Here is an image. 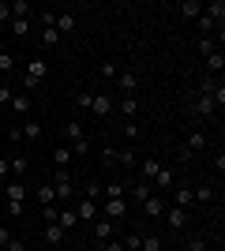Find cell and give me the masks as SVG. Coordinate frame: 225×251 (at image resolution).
Here are the masks:
<instances>
[{
    "mask_svg": "<svg viewBox=\"0 0 225 251\" xmlns=\"http://www.w3.org/2000/svg\"><path fill=\"white\" fill-rule=\"evenodd\" d=\"M124 135H128V139H139V135H143V127L135 124V120H124Z\"/></svg>",
    "mask_w": 225,
    "mask_h": 251,
    "instance_id": "43",
    "label": "cell"
},
{
    "mask_svg": "<svg viewBox=\"0 0 225 251\" xmlns=\"http://www.w3.org/2000/svg\"><path fill=\"white\" fill-rule=\"evenodd\" d=\"M184 109H188V116H192V120H210V116L218 113L214 98H210V94H203V90H199L195 98H188V101H184Z\"/></svg>",
    "mask_w": 225,
    "mask_h": 251,
    "instance_id": "1",
    "label": "cell"
},
{
    "mask_svg": "<svg viewBox=\"0 0 225 251\" xmlns=\"http://www.w3.org/2000/svg\"><path fill=\"white\" fill-rule=\"evenodd\" d=\"M117 109H120V116H124V120H135V113H139V101L124 94V101H117Z\"/></svg>",
    "mask_w": 225,
    "mask_h": 251,
    "instance_id": "22",
    "label": "cell"
},
{
    "mask_svg": "<svg viewBox=\"0 0 225 251\" xmlns=\"http://www.w3.org/2000/svg\"><path fill=\"white\" fill-rule=\"evenodd\" d=\"M195 23H199V38H214V19H210L206 11H203V15H199Z\"/></svg>",
    "mask_w": 225,
    "mask_h": 251,
    "instance_id": "33",
    "label": "cell"
},
{
    "mask_svg": "<svg viewBox=\"0 0 225 251\" xmlns=\"http://www.w3.org/2000/svg\"><path fill=\"white\" fill-rule=\"evenodd\" d=\"M192 195H195V202H203V206H210V202H214V195H218V191L210 188V184H199V188H192Z\"/></svg>",
    "mask_w": 225,
    "mask_h": 251,
    "instance_id": "23",
    "label": "cell"
},
{
    "mask_svg": "<svg viewBox=\"0 0 225 251\" xmlns=\"http://www.w3.org/2000/svg\"><path fill=\"white\" fill-rule=\"evenodd\" d=\"M8 165H11V180H23V176H26V169H30V157L15 154V157L8 161Z\"/></svg>",
    "mask_w": 225,
    "mask_h": 251,
    "instance_id": "19",
    "label": "cell"
},
{
    "mask_svg": "<svg viewBox=\"0 0 225 251\" xmlns=\"http://www.w3.org/2000/svg\"><path fill=\"white\" fill-rule=\"evenodd\" d=\"M8 173H11V165L4 161V157H0V180H8Z\"/></svg>",
    "mask_w": 225,
    "mask_h": 251,
    "instance_id": "53",
    "label": "cell"
},
{
    "mask_svg": "<svg viewBox=\"0 0 225 251\" xmlns=\"http://www.w3.org/2000/svg\"><path fill=\"white\" fill-rule=\"evenodd\" d=\"M101 214L109 221H124L128 218V199H101Z\"/></svg>",
    "mask_w": 225,
    "mask_h": 251,
    "instance_id": "5",
    "label": "cell"
},
{
    "mask_svg": "<svg viewBox=\"0 0 225 251\" xmlns=\"http://www.w3.org/2000/svg\"><path fill=\"white\" fill-rule=\"evenodd\" d=\"M53 26H56V34H72V30H75V15H72V11L56 15V19H53Z\"/></svg>",
    "mask_w": 225,
    "mask_h": 251,
    "instance_id": "24",
    "label": "cell"
},
{
    "mask_svg": "<svg viewBox=\"0 0 225 251\" xmlns=\"http://www.w3.org/2000/svg\"><path fill=\"white\" fill-rule=\"evenodd\" d=\"M11 19H30V0H11Z\"/></svg>",
    "mask_w": 225,
    "mask_h": 251,
    "instance_id": "27",
    "label": "cell"
},
{
    "mask_svg": "<svg viewBox=\"0 0 225 251\" xmlns=\"http://www.w3.org/2000/svg\"><path fill=\"white\" fill-rule=\"evenodd\" d=\"M42 236H45V244H53V248H56V244H64V229H60L56 221H45V232H42Z\"/></svg>",
    "mask_w": 225,
    "mask_h": 251,
    "instance_id": "20",
    "label": "cell"
},
{
    "mask_svg": "<svg viewBox=\"0 0 225 251\" xmlns=\"http://www.w3.org/2000/svg\"><path fill=\"white\" fill-rule=\"evenodd\" d=\"M158 169H161V161H143V165H139V176H143V180H147V184H150Z\"/></svg>",
    "mask_w": 225,
    "mask_h": 251,
    "instance_id": "36",
    "label": "cell"
},
{
    "mask_svg": "<svg viewBox=\"0 0 225 251\" xmlns=\"http://www.w3.org/2000/svg\"><path fill=\"white\" fill-rule=\"evenodd\" d=\"M42 45H45V49L60 45V34H56V26H42Z\"/></svg>",
    "mask_w": 225,
    "mask_h": 251,
    "instance_id": "34",
    "label": "cell"
},
{
    "mask_svg": "<svg viewBox=\"0 0 225 251\" xmlns=\"http://www.w3.org/2000/svg\"><path fill=\"white\" fill-rule=\"evenodd\" d=\"M75 195H79V191H75ZM75 218L79 221H98V202L79 195V199H75Z\"/></svg>",
    "mask_w": 225,
    "mask_h": 251,
    "instance_id": "8",
    "label": "cell"
},
{
    "mask_svg": "<svg viewBox=\"0 0 225 251\" xmlns=\"http://www.w3.org/2000/svg\"><path fill=\"white\" fill-rule=\"evenodd\" d=\"M11 240H15V236H11V229H4V225H0V248H8Z\"/></svg>",
    "mask_w": 225,
    "mask_h": 251,
    "instance_id": "50",
    "label": "cell"
},
{
    "mask_svg": "<svg viewBox=\"0 0 225 251\" xmlns=\"http://www.w3.org/2000/svg\"><path fill=\"white\" fill-rule=\"evenodd\" d=\"M53 191H56V202H60V206H68V202L75 199V184H72V173H68V169H56Z\"/></svg>",
    "mask_w": 225,
    "mask_h": 251,
    "instance_id": "2",
    "label": "cell"
},
{
    "mask_svg": "<svg viewBox=\"0 0 225 251\" xmlns=\"http://www.w3.org/2000/svg\"><path fill=\"white\" fill-rule=\"evenodd\" d=\"M206 72H218V75L225 72V56H222V49H214L210 56H206Z\"/></svg>",
    "mask_w": 225,
    "mask_h": 251,
    "instance_id": "30",
    "label": "cell"
},
{
    "mask_svg": "<svg viewBox=\"0 0 225 251\" xmlns=\"http://www.w3.org/2000/svg\"><path fill=\"white\" fill-rule=\"evenodd\" d=\"M64 139H68V143H79V139H86V135H83V124H79V120H68V124H64Z\"/></svg>",
    "mask_w": 225,
    "mask_h": 251,
    "instance_id": "28",
    "label": "cell"
},
{
    "mask_svg": "<svg viewBox=\"0 0 225 251\" xmlns=\"http://www.w3.org/2000/svg\"><path fill=\"white\" fill-rule=\"evenodd\" d=\"M0 23H11V8H8V0H0Z\"/></svg>",
    "mask_w": 225,
    "mask_h": 251,
    "instance_id": "51",
    "label": "cell"
},
{
    "mask_svg": "<svg viewBox=\"0 0 225 251\" xmlns=\"http://www.w3.org/2000/svg\"><path fill=\"white\" fill-rule=\"evenodd\" d=\"M113 161H117V165H135L139 157H135V150H131V147H124V150H113Z\"/></svg>",
    "mask_w": 225,
    "mask_h": 251,
    "instance_id": "29",
    "label": "cell"
},
{
    "mask_svg": "<svg viewBox=\"0 0 225 251\" xmlns=\"http://www.w3.org/2000/svg\"><path fill=\"white\" fill-rule=\"evenodd\" d=\"M8 251H26V244H23V240H11V244H8Z\"/></svg>",
    "mask_w": 225,
    "mask_h": 251,
    "instance_id": "54",
    "label": "cell"
},
{
    "mask_svg": "<svg viewBox=\"0 0 225 251\" xmlns=\"http://www.w3.org/2000/svg\"><path fill=\"white\" fill-rule=\"evenodd\" d=\"M0 202H4V195H0Z\"/></svg>",
    "mask_w": 225,
    "mask_h": 251,
    "instance_id": "55",
    "label": "cell"
},
{
    "mask_svg": "<svg viewBox=\"0 0 225 251\" xmlns=\"http://www.w3.org/2000/svg\"><path fill=\"white\" fill-rule=\"evenodd\" d=\"M120 244H124V251H143V232H128Z\"/></svg>",
    "mask_w": 225,
    "mask_h": 251,
    "instance_id": "35",
    "label": "cell"
},
{
    "mask_svg": "<svg viewBox=\"0 0 225 251\" xmlns=\"http://www.w3.org/2000/svg\"><path fill=\"white\" fill-rule=\"evenodd\" d=\"M180 15H184V19H199V15H203V4H199V0H184V4H180Z\"/></svg>",
    "mask_w": 225,
    "mask_h": 251,
    "instance_id": "25",
    "label": "cell"
},
{
    "mask_svg": "<svg viewBox=\"0 0 225 251\" xmlns=\"http://www.w3.org/2000/svg\"><path fill=\"white\" fill-rule=\"evenodd\" d=\"M98 251H124V244L113 236V240H105V244H98Z\"/></svg>",
    "mask_w": 225,
    "mask_h": 251,
    "instance_id": "46",
    "label": "cell"
},
{
    "mask_svg": "<svg viewBox=\"0 0 225 251\" xmlns=\"http://www.w3.org/2000/svg\"><path fill=\"white\" fill-rule=\"evenodd\" d=\"M38 202H42V206H53V202H56L53 184H38Z\"/></svg>",
    "mask_w": 225,
    "mask_h": 251,
    "instance_id": "31",
    "label": "cell"
},
{
    "mask_svg": "<svg viewBox=\"0 0 225 251\" xmlns=\"http://www.w3.org/2000/svg\"><path fill=\"white\" fill-rule=\"evenodd\" d=\"M113 109H117V101H113L109 94H90V105H86V113H90V116L105 120V116L113 113Z\"/></svg>",
    "mask_w": 225,
    "mask_h": 251,
    "instance_id": "4",
    "label": "cell"
},
{
    "mask_svg": "<svg viewBox=\"0 0 225 251\" xmlns=\"http://www.w3.org/2000/svg\"><path fill=\"white\" fill-rule=\"evenodd\" d=\"M75 105H79V109H86V105H90V90H79V94H75Z\"/></svg>",
    "mask_w": 225,
    "mask_h": 251,
    "instance_id": "49",
    "label": "cell"
},
{
    "mask_svg": "<svg viewBox=\"0 0 225 251\" xmlns=\"http://www.w3.org/2000/svg\"><path fill=\"white\" fill-rule=\"evenodd\" d=\"M184 251H206V240L203 236H188V240H184Z\"/></svg>",
    "mask_w": 225,
    "mask_h": 251,
    "instance_id": "41",
    "label": "cell"
},
{
    "mask_svg": "<svg viewBox=\"0 0 225 251\" xmlns=\"http://www.w3.org/2000/svg\"><path fill=\"white\" fill-rule=\"evenodd\" d=\"M113 236H117V225L109 218H98L94 221V244H105V240H113Z\"/></svg>",
    "mask_w": 225,
    "mask_h": 251,
    "instance_id": "10",
    "label": "cell"
},
{
    "mask_svg": "<svg viewBox=\"0 0 225 251\" xmlns=\"http://www.w3.org/2000/svg\"><path fill=\"white\" fill-rule=\"evenodd\" d=\"M169 206H180V210H188V206H195V195L188 188H173V202Z\"/></svg>",
    "mask_w": 225,
    "mask_h": 251,
    "instance_id": "14",
    "label": "cell"
},
{
    "mask_svg": "<svg viewBox=\"0 0 225 251\" xmlns=\"http://www.w3.org/2000/svg\"><path fill=\"white\" fill-rule=\"evenodd\" d=\"M143 251H161V240L154 232H143Z\"/></svg>",
    "mask_w": 225,
    "mask_h": 251,
    "instance_id": "40",
    "label": "cell"
},
{
    "mask_svg": "<svg viewBox=\"0 0 225 251\" xmlns=\"http://www.w3.org/2000/svg\"><path fill=\"white\" fill-rule=\"evenodd\" d=\"M8 109H11V113H19V116H26V113H30V94H15Z\"/></svg>",
    "mask_w": 225,
    "mask_h": 251,
    "instance_id": "26",
    "label": "cell"
},
{
    "mask_svg": "<svg viewBox=\"0 0 225 251\" xmlns=\"http://www.w3.org/2000/svg\"><path fill=\"white\" fill-rule=\"evenodd\" d=\"M214 49H218V45H214V38H199V52H203V56H210Z\"/></svg>",
    "mask_w": 225,
    "mask_h": 251,
    "instance_id": "45",
    "label": "cell"
},
{
    "mask_svg": "<svg viewBox=\"0 0 225 251\" xmlns=\"http://www.w3.org/2000/svg\"><path fill=\"white\" fill-rule=\"evenodd\" d=\"M150 188L158 191V195H161V191H173V188H176V173H173V169H165V165H161L158 173H154V180H150Z\"/></svg>",
    "mask_w": 225,
    "mask_h": 251,
    "instance_id": "7",
    "label": "cell"
},
{
    "mask_svg": "<svg viewBox=\"0 0 225 251\" xmlns=\"http://www.w3.org/2000/svg\"><path fill=\"white\" fill-rule=\"evenodd\" d=\"M79 195H83V199H94V202H101V188H98V184H86V188L79 191Z\"/></svg>",
    "mask_w": 225,
    "mask_h": 251,
    "instance_id": "42",
    "label": "cell"
},
{
    "mask_svg": "<svg viewBox=\"0 0 225 251\" xmlns=\"http://www.w3.org/2000/svg\"><path fill=\"white\" fill-rule=\"evenodd\" d=\"M56 225H60L64 232L79 225V218H75V206H72V202H68V206H60V214H56Z\"/></svg>",
    "mask_w": 225,
    "mask_h": 251,
    "instance_id": "13",
    "label": "cell"
},
{
    "mask_svg": "<svg viewBox=\"0 0 225 251\" xmlns=\"http://www.w3.org/2000/svg\"><path fill=\"white\" fill-rule=\"evenodd\" d=\"M42 135H45V131H42L38 120H23V124H19V139H26V143H38Z\"/></svg>",
    "mask_w": 225,
    "mask_h": 251,
    "instance_id": "11",
    "label": "cell"
},
{
    "mask_svg": "<svg viewBox=\"0 0 225 251\" xmlns=\"http://www.w3.org/2000/svg\"><path fill=\"white\" fill-rule=\"evenodd\" d=\"M26 214V202H8V218H23Z\"/></svg>",
    "mask_w": 225,
    "mask_h": 251,
    "instance_id": "44",
    "label": "cell"
},
{
    "mask_svg": "<svg viewBox=\"0 0 225 251\" xmlns=\"http://www.w3.org/2000/svg\"><path fill=\"white\" fill-rule=\"evenodd\" d=\"M90 154V139H79V143H72V157H86Z\"/></svg>",
    "mask_w": 225,
    "mask_h": 251,
    "instance_id": "39",
    "label": "cell"
},
{
    "mask_svg": "<svg viewBox=\"0 0 225 251\" xmlns=\"http://www.w3.org/2000/svg\"><path fill=\"white\" fill-rule=\"evenodd\" d=\"M165 206H169V202L161 199V195H150V199L143 202V214H147V218H161V214H165Z\"/></svg>",
    "mask_w": 225,
    "mask_h": 251,
    "instance_id": "12",
    "label": "cell"
},
{
    "mask_svg": "<svg viewBox=\"0 0 225 251\" xmlns=\"http://www.w3.org/2000/svg\"><path fill=\"white\" fill-rule=\"evenodd\" d=\"M8 202H26V184L23 180H8Z\"/></svg>",
    "mask_w": 225,
    "mask_h": 251,
    "instance_id": "15",
    "label": "cell"
},
{
    "mask_svg": "<svg viewBox=\"0 0 225 251\" xmlns=\"http://www.w3.org/2000/svg\"><path fill=\"white\" fill-rule=\"evenodd\" d=\"M11 34H15V38H26V34H30V19H11Z\"/></svg>",
    "mask_w": 225,
    "mask_h": 251,
    "instance_id": "37",
    "label": "cell"
},
{
    "mask_svg": "<svg viewBox=\"0 0 225 251\" xmlns=\"http://www.w3.org/2000/svg\"><path fill=\"white\" fill-rule=\"evenodd\" d=\"M11 98H15V94H11V90H8V86H4V83H0V105H11Z\"/></svg>",
    "mask_w": 225,
    "mask_h": 251,
    "instance_id": "52",
    "label": "cell"
},
{
    "mask_svg": "<svg viewBox=\"0 0 225 251\" xmlns=\"http://www.w3.org/2000/svg\"><path fill=\"white\" fill-rule=\"evenodd\" d=\"M128 195H131V199H135V202L143 206V202H147L150 195H154V188H150L147 180H139V184H131V188H128Z\"/></svg>",
    "mask_w": 225,
    "mask_h": 251,
    "instance_id": "16",
    "label": "cell"
},
{
    "mask_svg": "<svg viewBox=\"0 0 225 251\" xmlns=\"http://www.w3.org/2000/svg\"><path fill=\"white\" fill-rule=\"evenodd\" d=\"M203 150H206V131H192V135H188V143L180 147V157L188 161V157L203 154Z\"/></svg>",
    "mask_w": 225,
    "mask_h": 251,
    "instance_id": "6",
    "label": "cell"
},
{
    "mask_svg": "<svg viewBox=\"0 0 225 251\" xmlns=\"http://www.w3.org/2000/svg\"><path fill=\"white\" fill-rule=\"evenodd\" d=\"M161 218H165V225H169L173 232H180V229H184V221H188V210H180V206H165V214H161Z\"/></svg>",
    "mask_w": 225,
    "mask_h": 251,
    "instance_id": "9",
    "label": "cell"
},
{
    "mask_svg": "<svg viewBox=\"0 0 225 251\" xmlns=\"http://www.w3.org/2000/svg\"><path fill=\"white\" fill-rule=\"evenodd\" d=\"M68 161H72V150H68V147H53V165L68 169Z\"/></svg>",
    "mask_w": 225,
    "mask_h": 251,
    "instance_id": "32",
    "label": "cell"
},
{
    "mask_svg": "<svg viewBox=\"0 0 225 251\" xmlns=\"http://www.w3.org/2000/svg\"><path fill=\"white\" fill-rule=\"evenodd\" d=\"M45 75H49V64H45L42 56H34V60L26 64V75H23V94H30V90L42 83Z\"/></svg>",
    "mask_w": 225,
    "mask_h": 251,
    "instance_id": "3",
    "label": "cell"
},
{
    "mask_svg": "<svg viewBox=\"0 0 225 251\" xmlns=\"http://www.w3.org/2000/svg\"><path fill=\"white\" fill-rule=\"evenodd\" d=\"M56 214H60V206H56V202H53V206H42V218H45V221H56Z\"/></svg>",
    "mask_w": 225,
    "mask_h": 251,
    "instance_id": "48",
    "label": "cell"
},
{
    "mask_svg": "<svg viewBox=\"0 0 225 251\" xmlns=\"http://www.w3.org/2000/svg\"><path fill=\"white\" fill-rule=\"evenodd\" d=\"M203 11L214 19V26H222V23H225V0H210V4H203Z\"/></svg>",
    "mask_w": 225,
    "mask_h": 251,
    "instance_id": "17",
    "label": "cell"
},
{
    "mask_svg": "<svg viewBox=\"0 0 225 251\" xmlns=\"http://www.w3.org/2000/svg\"><path fill=\"white\" fill-rule=\"evenodd\" d=\"M124 195H128V184H120V180H109L101 188V199H124Z\"/></svg>",
    "mask_w": 225,
    "mask_h": 251,
    "instance_id": "18",
    "label": "cell"
},
{
    "mask_svg": "<svg viewBox=\"0 0 225 251\" xmlns=\"http://www.w3.org/2000/svg\"><path fill=\"white\" fill-rule=\"evenodd\" d=\"M15 68V56L11 52H0V72H11Z\"/></svg>",
    "mask_w": 225,
    "mask_h": 251,
    "instance_id": "47",
    "label": "cell"
},
{
    "mask_svg": "<svg viewBox=\"0 0 225 251\" xmlns=\"http://www.w3.org/2000/svg\"><path fill=\"white\" fill-rule=\"evenodd\" d=\"M98 75H105V79H117V75H120V68H117L113 60H101V64H98Z\"/></svg>",
    "mask_w": 225,
    "mask_h": 251,
    "instance_id": "38",
    "label": "cell"
},
{
    "mask_svg": "<svg viewBox=\"0 0 225 251\" xmlns=\"http://www.w3.org/2000/svg\"><path fill=\"white\" fill-rule=\"evenodd\" d=\"M117 83H120V90H124V94H135V86H139V75H135V72H120L117 75Z\"/></svg>",
    "mask_w": 225,
    "mask_h": 251,
    "instance_id": "21",
    "label": "cell"
},
{
    "mask_svg": "<svg viewBox=\"0 0 225 251\" xmlns=\"http://www.w3.org/2000/svg\"><path fill=\"white\" fill-rule=\"evenodd\" d=\"M0 251H8V248H0Z\"/></svg>",
    "mask_w": 225,
    "mask_h": 251,
    "instance_id": "56",
    "label": "cell"
}]
</instances>
